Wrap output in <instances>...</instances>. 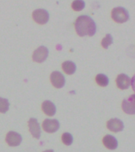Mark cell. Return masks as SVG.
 <instances>
[{"label":"cell","mask_w":135,"mask_h":152,"mask_svg":"<svg viewBox=\"0 0 135 152\" xmlns=\"http://www.w3.org/2000/svg\"><path fill=\"white\" fill-rule=\"evenodd\" d=\"M6 141L8 143V145L10 147H17L21 144V141H22V137L18 132L11 131L7 133Z\"/></svg>","instance_id":"6"},{"label":"cell","mask_w":135,"mask_h":152,"mask_svg":"<svg viewBox=\"0 0 135 152\" xmlns=\"http://www.w3.org/2000/svg\"><path fill=\"white\" fill-rule=\"evenodd\" d=\"M131 78L126 74H119L116 79V84L117 86L119 87V88L122 90H125L127 89L129 87L131 86Z\"/></svg>","instance_id":"11"},{"label":"cell","mask_w":135,"mask_h":152,"mask_svg":"<svg viewBox=\"0 0 135 152\" xmlns=\"http://www.w3.org/2000/svg\"><path fill=\"white\" fill-rule=\"evenodd\" d=\"M42 110L44 112V114H47L48 116H54L56 112V107H55V104L51 101H44L42 104Z\"/></svg>","instance_id":"13"},{"label":"cell","mask_w":135,"mask_h":152,"mask_svg":"<svg viewBox=\"0 0 135 152\" xmlns=\"http://www.w3.org/2000/svg\"><path fill=\"white\" fill-rule=\"evenodd\" d=\"M59 122L56 119H46L43 122V129L45 132L53 133L59 129Z\"/></svg>","instance_id":"5"},{"label":"cell","mask_w":135,"mask_h":152,"mask_svg":"<svg viewBox=\"0 0 135 152\" xmlns=\"http://www.w3.org/2000/svg\"><path fill=\"white\" fill-rule=\"evenodd\" d=\"M62 143H64L65 145L70 146L73 143V136L69 132H65V133L62 134Z\"/></svg>","instance_id":"19"},{"label":"cell","mask_w":135,"mask_h":152,"mask_svg":"<svg viewBox=\"0 0 135 152\" xmlns=\"http://www.w3.org/2000/svg\"><path fill=\"white\" fill-rule=\"evenodd\" d=\"M9 101L4 98H0V113L5 114L9 110Z\"/></svg>","instance_id":"17"},{"label":"cell","mask_w":135,"mask_h":152,"mask_svg":"<svg viewBox=\"0 0 135 152\" xmlns=\"http://www.w3.org/2000/svg\"><path fill=\"white\" fill-rule=\"evenodd\" d=\"M112 18L117 23H124L129 20V13L123 7H116L112 10Z\"/></svg>","instance_id":"2"},{"label":"cell","mask_w":135,"mask_h":152,"mask_svg":"<svg viewBox=\"0 0 135 152\" xmlns=\"http://www.w3.org/2000/svg\"><path fill=\"white\" fill-rule=\"evenodd\" d=\"M44 152H54V151H53V150H47V151H44Z\"/></svg>","instance_id":"20"},{"label":"cell","mask_w":135,"mask_h":152,"mask_svg":"<svg viewBox=\"0 0 135 152\" xmlns=\"http://www.w3.org/2000/svg\"><path fill=\"white\" fill-rule=\"evenodd\" d=\"M51 81L53 86L56 88H61L65 85V77L62 73L58 71H55L51 74Z\"/></svg>","instance_id":"7"},{"label":"cell","mask_w":135,"mask_h":152,"mask_svg":"<svg viewBox=\"0 0 135 152\" xmlns=\"http://www.w3.org/2000/svg\"><path fill=\"white\" fill-rule=\"evenodd\" d=\"M32 18L37 24L44 25L49 20V14H48V12L46 10H36L32 13Z\"/></svg>","instance_id":"3"},{"label":"cell","mask_w":135,"mask_h":152,"mask_svg":"<svg viewBox=\"0 0 135 152\" xmlns=\"http://www.w3.org/2000/svg\"><path fill=\"white\" fill-rule=\"evenodd\" d=\"M96 81L100 86L106 87L108 86V83H109V80H108V77L106 75L100 73V74H97V76L96 77Z\"/></svg>","instance_id":"15"},{"label":"cell","mask_w":135,"mask_h":152,"mask_svg":"<svg viewBox=\"0 0 135 152\" xmlns=\"http://www.w3.org/2000/svg\"><path fill=\"white\" fill-rule=\"evenodd\" d=\"M103 145L110 150H114L118 148V141L112 135H107L103 139Z\"/></svg>","instance_id":"12"},{"label":"cell","mask_w":135,"mask_h":152,"mask_svg":"<svg viewBox=\"0 0 135 152\" xmlns=\"http://www.w3.org/2000/svg\"><path fill=\"white\" fill-rule=\"evenodd\" d=\"M113 43V38L111 34H107L105 38H103L101 42V45L104 49H108V48Z\"/></svg>","instance_id":"18"},{"label":"cell","mask_w":135,"mask_h":152,"mask_svg":"<svg viewBox=\"0 0 135 152\" xmlns=\"http://www.w3.org/2000/svg\"><path fill=\"white\" fill-rule=\"evenodd\" d=\"M62 69L64 71L65 73L68 74V75H72L73 73H75L76 69H77V66H76V64L73 62V61H64L62 63Z\"/></svg>","instance_id":"14"},{"label":"cell","mask_w":135,"mask_h":152,"mask_svg":"<svg viewBox=\"0 0 135 152\" xmlns=\"http://www.w3.org/2000/svg\"><path fill=\"white\" fill-rule=\"evenodd\" d=\"M107 127L112 132H119L123 130L124 125L121 120H119L118 118H112L108 121Z\"/></svg>","instance_id":"9"},{"label":"cell","mask_w":135,"mask_h":152,"mask_svg":"<svg viewBox=\"0 0 135 152\" xmlns=\"http://www.w3.org/2000/svg\"><path fill=\"white\" fill-rule=\"evenodd\" d=\"M29 128L32 136L36 139H40L41 135V130L39 123L36 118H30V120L29 121Z\"/></svg>","instance_id":"10"},{"label":"cell","mask_w":135,"mask_h":152,"mask_svg":"<svg viewBox=\"0 0 135 152\" xmlns=\"http://www.w3.org/2000/svg\"><path fill=\"white\" fill-rule=\"evenodd\" d=\"M48 49L44 46H41L35 50L32 55V59L33 61L38 63H41L45 61L48 56Z\"/></svg>","instance_id":"4"},{"label":"cell","mask_w":135,"mask_h":152,"mask_svg":"<svg viewBox=\"0 0 135 152\" xmlns=\"http://www.w3.org/2000/svg\"><path fill=\"white\" fill-rule=\"evenodd\" d=\"M75 30L78 36L80 37H85L90 36L92 37L96 32V23L87 15H81L78 17L75 21Z\"/></svg>","instance_id":"1"},{"label":"cell","mask_w":135,"mask_h":152,"mask_svg":"<svg viewBox=\"0 0 135 152\" xmlns=\"http://www.w3.org/2000/svg\"><path fill=\"white\" fill-rule=\"evenodd\" d=\"M85 3L83 0H74L72 2V9L75 11H81L85 8Z\"/></svg>","instance_id":"16"},{"label":"cell","mask_w":135,"mask_h":152,"mask_svg":"<svg viewBox=\"0 0 135 152\" xmlns=\"http://www.w3.org/2000/svg\"><path fill=\"white\" fill-rule=\"evenodd\" d=\"M123 110L125 113L128 114H135V95H131L129 99L123 100L122 104Z\"/></svg>","instance_id":"8"}]
</instances>
